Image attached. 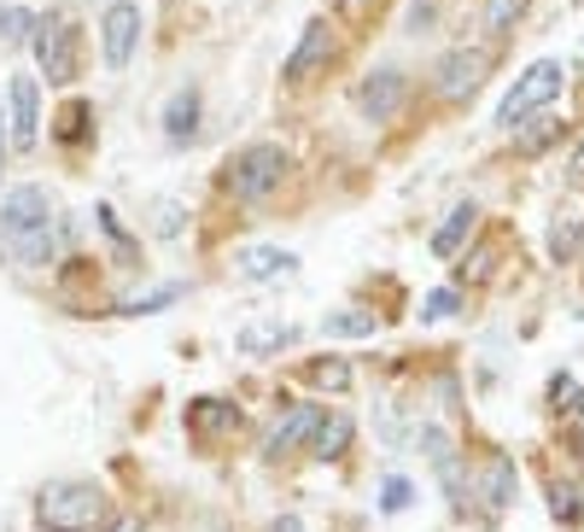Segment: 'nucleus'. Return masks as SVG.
Returning a JSON list of instances; mask_svg holds the SVG:
<instances>
[{
  "label": "nucleus",
  "instance_id": "nucleus-33",
  "mask_svg": "<svg viewBox=\"0 0 584 532\" xmlns=\"http://www.w3.org/2000/svg\"><path fill=\"white\" fill-rule=\"evenodd\" d=\"M269 532H304V527H299V521H292V514H281V521H275Z\"/></svg>",
  "mask_w": 584,
  "mask_h": 532
},
{
  "label": "nucleus",
  "instance_id": "nucleus-17",
  "mask_svg": "<svg viewBox=\"0 0 584 532\" xmlns=\"http://www.w3.org/2000/svg\"><path fill=\"white\" fill-rule=\"evenodd\" d=\"M474 222H479V205H474V199H468V205H456V211L444 217V229L433 234V252H439V257H456V252H462V240L474 234Z\"/></svg>",
  "mask_w": 584,
  "mask_h": 532
},
{
  "label": "nucleus",
  "instance_id": "nucleus-5",
  "mask_svg": "<svg viewBox=\"0 0 584 532\" xmlns=\"http://www.w3.org/2000/svg\"><path fill=\"white\" fill-rule=\"evenodd\" d=\"M30 36H36V54L47 65V82H71L77 77V24L65 19V12H47Z\"/></svg>",
  "mask_w": 584,
  "mask_h": 532
},
{
  "label": "nucleus",
  "instance_id": "nucleus-13",
  "mask_svg": "<svg viewBox=\"0 0 584 532\" xmlns=\"http://www.w3.org/2000/svg\"><path fill=\"white\" fill-rule=\"evenodd\" d=\"M316 416H322L316 404H299V409H287V416L269 427V444H264V456H287L292 444H311V427H316Z\"/></svg>",
  "mask_w": 584,
  "mask_h": 532
},
{
  "label": "nucleus",
  "instance_id": "nucleus-4",
  "mask_svg": "<svg viewBox=\"0 0 584 532\" xmlns=\"http://www.w3.org/2000/svg\"><path fill=\"white\" fill-rule=\"evenodd\" d=\"M281 176H287V152L281 147H252V152H240V159L229 164V194L240 199V205H257V199H269L275 187H281Z\"/></svg>",
  "mask_w": 584,
  "mask_h": 532
},
{
  "label": "nucleus",
  "instance_id": "nucleus-8",
  "mask_svg": "<svg viewBox=\"0 0 584 532\" xmlns=\"http://www.w3.org/2000/svg\"><path fill=\"white\" fill-rule=\"evenodd\" d=\"M7 100H12V124H7L12 147L30 152V147H36V135H42V89H36V77H12Z\"/></svg>",
  "mask_w": 584,
  "mask_h": 532
},
{
  "label": "nucleus",
  "instance_id": "nucleus-31",
  "mask_svg": "<svg viewBox=\"0 0 584 532\" xmlns=\"http://www.w3.org/2000/svg\"><path fill=\"white\" fill-rule=\"evenodd\" d=\"M549 509H556L561 521H573V514H579V491L573 486H549Z\"/></svg>",
  "mask_w": 584,
  "mask_h": 532
},
{
  "label": "nucleus",
  "instance_id": "nucleus-29",
  "mask_svg": "<svg viewBox=\"0 0 584 532\" xmlns=\"http://www.w3.org/2000/svg\"><path fill=\"white\" fill-rule=\"evenodd\" d=\"M497 264H503V246H479L474 264H462V281H468V287H474V281H486Z\"/></svg>",
  "mask_w": 584,
  "mask_h": 532
},
{
  "label": "nucleus",
  "instance_id": "nucleus-15",
  "mask_svg": "<svg viewBox=\"0 0 584 532\" xmlns=\"http://www.w3.org/2000/svg\"><path fill=\"white\" fill-rule=\"evenodd\" d=\"M351 416H328L322 409L316 416V427H311V456H322V462H334V456H346V444H351Z\"/></svg>",
  "mask_w": 584,
  "mask_h": 532
},
{
  "label": "nucleus",
  "instance_id": "nucleus-10",
  "mask_svg": "<svg viewBox=\"0 0 584 532\" xmlns=\"http://www.w3.org/2000/svg\"><path fill=\"white\" fill-rule=\"evenodd\" d=\"M240 427V404L234 398H194L187 404V433L194 439H222Z\"/></svg>",
  "mask_w": 584,
  "mask_h": 532
},
{
  "label": "nucleus",
  "instance_id": "nucleus-6",
  "mask_svg": "<svg viewBox=\"0 0 584 532\" xmlns=\"http://www.w3.org/2000/svg\"><path fill=\"white\" fill-rule=\"evenodd\" d=\"M486 77H491V59L479 54V47H456V54H444V65H439V100L444 106H462L468 94H479Z\"/></svg>",
  "mask_w": 584,
  "mask_h": 532
},
{
  "label": "nucleus",
  "instance_id": "nucleus-26",
  "mask_svg": "<svg viewBox=\"0 0 584 532\" xmlns=\"http://www.w3.org/2000/svg\"><path fill=\"white\" fill-rule=\"evenodd\" d=\"M456 311H462V293H456V287H439V293H427L421 322H444V316H456Z\"/></svg>",
  "mask_w": 584,
  "mask_h": 532
},
{
  "label": "nucleus",
  "instance_id": "nucleus-11",
  "mask_svg": "<svg viewBox=\"0 0 584 532\" xmlns=\"http://www.w3.org/2000/svg\"><path fill=\"white\" fill-rule=\"evenodd\" d=\"M334 54V36H328V19H316L311 30H304V42L292 47V59H287V82H311L322 71V59Z\"/></svg>",
  "mask_w": 584,
  "mask_h": 532
},
{
  "label": "nucleus",
  "instance_id": "nucleus-30",
  "mask_svg": "<svg viewBox=\"0 0 584 532\" xmlns=\"http://www.w3.org/2000/svg\"><path fill=\"white\" fill-rule=\"evenodd\" d=\"M549 404H556V409H573V404H579L573 374H556V381H549Z\"/></svg>",
  "mask_w": 584,
  "mask_h": 532
},
{
  "label": "nucleus",
  "instance_id": "nucleus-28",
  "mask_svg": "<svg viewBox=\"0 0 584 532\" xmlns=\"http://www.w3.org/2000/svg\"><path fill=\"white\" fill-rule=\"evenodd\" d=\"M381 486H386V491H381V509H386V514H398V509H409V504H416V486H409L404 474L381 479Z\"/></svg>",
  "mask_w": 584,
  "mask_h": 532
},
{
  "label": "nucleus",
  "instance_id": "nucleus-7",
  "mask_svg": "<svg viewBox=\"0 0 584 532\" xmlns=\"http://www.w3.org/2000/svg\"><path fill=\"white\" fill-rule=\"evenodd\" d=\"M135 42H141V7H129V0H117V7L100 19V54H106L112 71H124Z\"/></svg>",
  "mask_w": 584,
  "mask_h": 532
},
{
  "label": "nucleus",
  "instance_id": "nucleus-20",
  "mask_svg": "<svg viewBox=\"0 0 584 532\" xmlns=\"http://www.w3.org/2000/svg\"><path fill=\"white\" fill-rule=\"evenodd\" d=\"M322 334H334V339L374 334V311H328V316H322Z\"/></svg>",
  "mask_w": 584,
  "mask_h": 532
},
{
  "label": "nucleus",
  "instance_id": "nucleus-32",
  "mask_svg": "<svg viewBox=\"0 0 584 532\" xmlns=\"http://www.w3.org/2000/svg\"><path fill=\"white\" fill-rule=\"evenodd\" d=\"M573 444H579V456H584V392H579V404H573Z\"/></svg>",
  "mask_w": 584,
  "mask_h": 532
},
{
  "label": "nucleus",
  "instance_id": "nucleus-12",
  "mask_svg": "<svg viewBox=\"0 0 584 532\" xmlns=\"http://www.w3.org/2000/svg\"><path fill=\"white\" fill-rule=\"evenodd\" d=\"M479 504H486V514H503L514 504V462L503 451H486V469H479Z\"/></svg>",
  "mask_w": 584,
  "mask_h": 532
},
{
  "label": "nucleus",
  "instance_id": "nucleus-24",
  "mask_svg": "<svg viewBox=\"0 0 584 532\" xmlns=\"http://www.w3.org/2000/svg\"><path fill=\"white\" fill-rule=\"evenodd\" d=\"M526 19V0H486V24L491 36H514V24Z\"/></svg>",
  "mask_w": 584,
  "mask_h": 532
},
{
  "label": "nucleus",
  "instance_id": "nucleus-27",
  "mask_svg": "<svg viewBox=\"0 0 584 532\" xmlns=\"http://www.w3.org/2000/svg\"><path fill=\"white\" fill-rule=\"evenodd\" d=\"M30 30H36V24H30V12H24V7H0V47L24 42Z\"/></svg>",
  "mask_w": 584,
  "mask_h": 532
},
{
  "label": "nucleus",
  "instance_id": "nucleus-22",
  "mask_svg": "<svg viewBox=\"0 0 584 532\" xmlns=\"http://www.w3.org/2000/svg\"><path fill=\"white\" fill-rule=\"evenodd\" d=\"M287 339H292V328H287V322H281V328H275V322H257V328H246V334H240V346H246L252 357H269V351H281Z\"/></svg>",
  "mask_w": 584,
  "mask_h": 532
},
{
  "label": "nucleus",
  "instance_id": "nucleus-23",
  "mask_svg": "<svg viewBox=\"0 0 584 532\" xmlns=\"http://www.w3.org/2000/svg\"><path fill=\"white\" fill-rule=\"evenodd\" d=\"M311 381H316L322 392H346V386H351V363H346V357H316V363H311Z\"/></svg>",
  "mask_w": 584,
  "mask_h": 532
},
{
  "label": "nucleus",
  "instance_id": "nucleus-25",
  "mask_svg": "<svg viewBox=\"0 0 584 532\" xmlns=\"http://www.w3.org/2000/svg\"><path fill=\"white\" fill-rule=\"evenodd\" d=\"M579 240H584L579 222H556V229H549V252H556V264H567V257H579Z\"/></svg>",
  "mask_w": 584,
  "mask_h": 532
},
{
  "label": "nucleus",
  "instance_id": "nucleus-2",
  "mask_svg": "<svg viewBox=\"0 0 584 532\" xmlns=\"http://www.w3.org/2000/svg\"><path fill=\"white\" fill-rule=\"evenodd\" d=\"M36 514L47 532H94L106 521V491L100 486H77V479H59V486H42Z\"/></svg>",
  "mask_w": 584,
  "mask_h": 532
},
{
  "label": "nucleus",
  "instance_id": "nucleus-1",
  "mask_svg": "<svg viewBox=\"0 0 584 532\" xmlns=\"http://www.w3.org/2000/svg\"><path fill=\"white\" fill-rule=\"evenodd\" d=\"M0 240L24 264H47L54 257V199L42 187H12L7 205H0Z\"/></svg>",
  "mask_w": 584,
  "mask_h": 532
},
{
  "label": "nucleus",
  "instance_id": "nucleus-18",
  "mask_svg": "<svg viewBox=\"0 0 584 532\" xmlns=\"http://www.w3.org/2000/svg\"><path fill=\"white\" fill-rule=\"evenodd\" d=\"M187 293L182 281H164V287H152V293H135V299H117V316H152V311H170Z\"/></svg>",
  "mask_w": 584,
  "mask_h": 532
},
{
  "label": "nucleus",
  "instance_id": "nucleus-36",
  "mask_svg": "<svg viewBox=\"0 0 584 532\" xmlns=\"http://www.w3.org/2000/svg\"><path fill=\"white\" fill-rule=\"evenodd\" d=\"M112 532H141V527H135V521H117V527H112Z\"/></svg>",
  "mask_w": 584,
  "mask_h": 532
},
{
  "label": "nucleus",
  "instance_id": "nucleus-14",
  "mask_svg": "<svg viewBox=\"0 0 584 532\" xmlns=\"http://www.w3.org/2000/svg\"><path fill=\"white\" fill-rule=\"evenodd\" d=\"M234 269L246 281H269V276H292V269H299V257L281 252V246H246V252L234 257Z\"/></svg>",
  "mask_w": 584,
  "mask_h": 532
},
{
  "label": "nucleus",
  "instance_id": "nucleus-3",
  "mask_svg": "<svg viewBox=\"0 0 584 532\" xmlns=\"http://www.w3.org/2000/svg\"><path fill=\"white\" fill-rule=\"evenodd\" d=\"M561 82H567V71L556 59H538V65H526L521 77H514V89L503 94V112H497V124L503 129H521V124H532L544 106H556L561 100Z\"/></svg>",
  "mask_w": 584,
  "mask_h": 532
},
{
  "label": "nucleus",
  "instance_id": "nucleus-9",
  "mask_svg": "<svg viewBox=\"0 0 584 532\" xmlns=\"http://www.w3.org/2000/svg\"><path fill=\"white\" fill-rule=\"evenodd\" d=\"M404 94H409V77L404 71H374L363 82V94H357V106H363V117H398L404 112Z\"/></svg>",
  "mask_w": 584,
  "mask_h": 532
},
{
  "label": "nucleus",
  "instance_id": "nucleus-16",
  "mask_svg": "<svg viewBox=\"0 0 584 532\" xmlns=\"http://www.w3.org/2000/svg\"><path fill=\"white\" fill-rule=\"evenodd\" d=\"M164 135H170V141H194V135H199V94H194V89L170 94V106H164Z\"/></svg>",
  "mask_w": 584,
  "mask_h": 532
},
{
  "label": "nucleus",
  "instance_id": "nucleus-19",
  "mask_svg": "<svg viewBox=\"0 0 584 532\" xmlns=\"http://www.w3.org/2000/svg\"><path fill=\"white\" fill-rule=\"evenodd\" d=\"M89 129H94V112L82 106V100H71V106L59 112V124H54V141L59 147H82V141H89Z\"/></svg>",
  "mask_w": 584,
  "mask_h": 532
},
{
  "label": "nucleus",
  "instance_id": "nucleus-34",
  "mask_svg": "<svg viewBox=\"0 0 584 532\" xmlns=\"http://www.w3.org/2000/svg\"><path fill=\"white\" fill-rule=\"evenodd\" d=\"M0 164H7V112H0Z\"/></svg>",
  "mask_w": 584,
  "mask_h": 532
},
{
  "label": "nucleus",
  "instance_id": "nucleus-21",
  "mask_svg": "<svg viewBox=\"0 0 584 532\" xmlns=\"http://www.w3.org/2000/svg\"><path fill=\"white\" fill-rule=\"evenodd\" d=\"M561 135H567V117H561V112H549L544 124L521 129V152H526V159H538V152H544L549 141H561Z\"/></svg>",
  "mask_w": 584,
  "mask_h": 532
},
{
  "label": "nucleus",
  "instance_id": "nucleus-35",
  "mask_svg": "<svg viewBox=\"0 0 584 532\" xmlns=\"http://www.w3.org/2000/svg\"><path fill=\"white\" fill-rule=\"evenodd\" d=\"M573 176H584V147H579V159H573Z\"/></svg>",
  "mask_w": 584,
  "mask_h": 532
}]
</instances>
